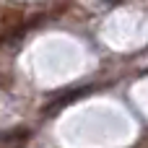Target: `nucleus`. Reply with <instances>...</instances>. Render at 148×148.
Instances as JSON below:
<instances>
[{"mask_svg": "<svg viewBox=\"0 0 148 148\" xmlns=\"http://www.w3.org/2000/svg\"><path fill=\"white\" fill-rule=\"evenodd\" d=\"M26 143H29V130L26 127L10 130L0 138V148H26Z\"/></svg>", "mask_w": 148, "mask_h": 148, "instance_id": "nucleus-1", "label": "nucleus"}]
</instances>
